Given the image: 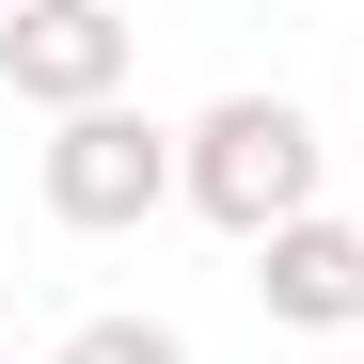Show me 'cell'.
<instances>
[{
  "mask_svg": "<svg viewBox=\"0 0 364 364\" xmlns=\"http://www.w3.org/2000/svg\"><path fill=\"white\" fill-rule=\"evenodd\" d=\"M191 206L269 254L285 222H317V127H301L285 95H222L206 127H191Z\"/></svg>",
  "mask_w": 364,
  "mask_h": 364,
  "instance_id": "1",
  "label": "cell"
},
{
  "mask_svg": "<svg viewBox=\"0 0 364 364\" xmlns=\"http://www.w3.org/2000/svg\"><path fill=\"white\" fill-rule=\"evenodd\" d=\"M174 191H191V143H174V127H143L127 95L48 127V222H64V237H127V222H159Z\"/></svg>",
  "mask_w": 364,
  "mask_h": 364,
  "instance_id": "2",
  "label": "cell"
},
{
  "mask_svg": "<svg viewBox=\"0 0 364 364\" xmlns=\"http://www.w3.org/2000/svg\"><path fill=\"white\" fill-rule=\"evenodd\" d=\"M0 95H32L48 127L64 111H111L127 95V16L111 0H16L0 16Z\"/></svg>",
  "mask_w": 364,
  "mask_h": 364,
  "instance_id": "3",
  "label": "cell"
},
{
  "mask_svg": "<svg viewBox=\"0 0 364 364\" xmlns=\"http://www.w3.org/2000/svg\"><path fill=\"white\" fill-rule=\"evenodd\" d=\"M254 301L285 333H364V222H285L254 254Z\"/></svg>",
  "mask_w": 364,
  "mask_h": 364,
  "instance_id": "4",
  "label": "cell"
},
{
  "mask_svg": "<svg viewBox=\"0 0 364 364\" xmlns=\"http://www.w3.org/2000/svg\"><path fill=\"white\" fill-rule=\"evenodd\" d=\"M64 364H191V348H174L159 317H80V333H64Z\"/></svg>",
  "mask_w": 364,
  "mask_h": 364,
  "instance_id": "5",
  "label": "cell"
},
{
  "mask_svg": "<svg viewBox=\"0 0 364 364\" xmlns=\"http://www.w3.org/2000/svg\"><path fill=\"white\" fill-rule=\"evenodd\" d=\"M0 16H16V0H0Z\"/></svg>",
  "mask_w": 364,
  "mask_h": 364,
  "instance_id": "6",
  "label": "cell"
}]
</instances>
